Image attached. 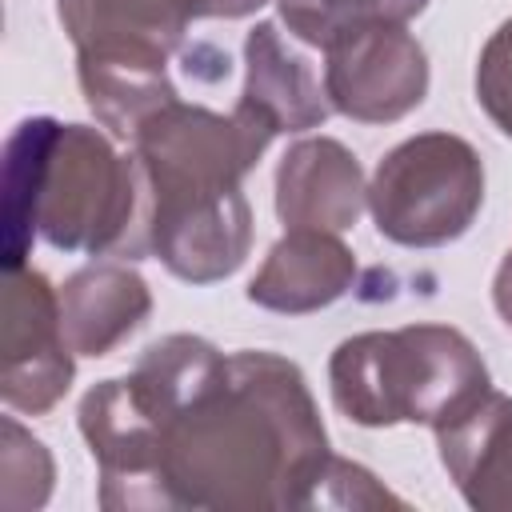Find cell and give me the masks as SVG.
<instances>
[{"label": "cell", "instance_id": "4fadbf2b", "mask_svg": "<svg viewBox=\"0 0 512 512\" xmlns=\"http://www.w3.org/2000/svg\"><path fill=\"white\" fill-rule=\"evenodd\" d=\"M76 80H80L88 112L116 140H132L148 116L180 100L168 76V56H148V52L76 56Z\"/></svg>", "mask_w": 512, "mask_h": 512}, {"label": "cell", "instance_id": "52a82bcc", "mask_svg": "<svg viewBox=\"0 0 512 512\" xmlns=\"http://www.w3.org/2000/svg\"><path fill=\"white\" fill-rule=\"evenodd\" d=\"M324 56L328 104L356 124H396L428 96V56L404 24L360 28Z\"/></svg>", "mask_w": 512, "mask_h": 512}, {"label": "cell", "instance_id": "8fae6325", "mask_svg": "<svg viewBox=\"0 0 512 512\" xmlns=\"http://www.w3.org/2000/svg\"><path fill=\"white\" fill-rule=\"evenodd\" d=\"M236 108L272 128V136L308 132L332 116L328 92L312 64L284 44L280 24L272 20H260L244 36V88Z\"/></svg>", "mask_w": 512, "mask_h": 512}, {"label": "cell", "instance_id": "2e32d148", "mask_svg": "<svg viewBox=\"0 0 512 512\" xmlns=\"http://www.w3.org/2000/svg\"><path fill=\"white\" fill-rule=\"evenodd\" d=\"M56 464L52 452L16 420H0V504L8 512H32L44 508L52 496Z\"/></svg>", "mask_w": 512, "mask_h": 512}, {"label": "cell", "instance_id": "277c9868", "mask_svg": "<svg viewBox=\"0 0 512 512\" xmlns=\"http://www.w3.org/2000/svg\"><path fill=\"white\" fill-rule=\"evenodd\" d=\"M328 388L340 416L360 428L424 424L436 432L468 412L492 376L460 328L404 324L340 340L328 360Z\"/></svg>", "mask_w": 512, "mask_h": 512}, {"label": "cell", "instance_id": "5bb4252c", "mask_svg": "<svg viewBox=\"0 0 512 512\" xmlns=\"http://www.w3.org/2000/svg\"><path fill=\"white\" fill-rule=\"evenodd\" d=\"M56 16L76 48L92 52H148L172 56L192 24L180 0H56Z\"/></svg>", "mask_w": 512, "mask_h": 512}, {"label": "cell", "instance_id": "5b68a950", "mask_svg": "<svg viewBox=\"0 0 512 512\" xmlns=\"http://www.w3.org/2000/svg\"><path fill=\"white\" fill-rule=\"evenodd\" d=\"M484 208V160L452 132L400 140L368 180V212L384 240L400 248H444L460 240Z\"/></svg>", "mask_w": 512, "mask_h": 512}, {"label": "cell", "instance_id": "ac0fdd59", "mask_svg": "<svg viewBox=\"0 0 512 512\" xmlns=\"http://www.w3.org/2000/svg\"><path fill=\"white\" fill-rule=\"evenodd\" d=\"M312 508H404V500L396 492H388L364 464L332 456L324 464Z\"/></svg>", "mask_w": 512, "mask_h": 512}, {"label": "cell", "instance_id": "9c48e42d", "mask_svg": "<svg viewBox=\"0 0 512 512\" xmlns=\"http://www.w3.org/2000/svg\"><path fill=\"white\" fill-rule=\"evenodd\" d=\"M356 280V256L340 232L324 228H288L264 256L260 272L248 284L256 308L280 316H308L336 304Z\"/></svg>", "mask_w": 512, "mask_h": 512}, {"label": "cell", "instance_id": "6da1fadb", "mask_svg": "<svg viewBox=\"0 0 512 512\" xmlns=\"http://www.w3.org/2000/svg\"><path fill=\"white\" fill-rule=\"evenodd\" d=\"M328 460V432L304 372L276 352L244 348L160 420L156 508H312Z\"/></svg>", "mask_w": 512, "mask_h": 512}, {"label": "cell", "instance_id": "d6986e66", "mask_svg": "<svg viewBox=\"0 0 512 512\" xmlns=\"http://www.w3.org/2000/svg\"><path fill=\"white\" fill-rule=\"evenodd\" d=\"M264 4L268 0H180L188 20H244Z\"/></svg>", "mask_w": 512, "mask_h": 512}, {"label": "cell", "instance_id": "ba28073f", "mask_svg": "<svg viewBox=\"0 0 512 512\" xmlns=\"http://www.w3.org/2000/svg\"><path fill=\"white\" fill-rule=\"evenodd\" d=\"M368 208V180L340 140L304 136L276 164V216L284 228L348 232Z\"/></svg>", "mask_w": 512, "mask_h": 512}, {"label": "cell", "instance_id": "ffe728a7", "mask_svg": "<svg viewBox=\"0 0 512 512\" xmlns=\"http://www.w3.org/2000/svg\"><path fill=\"white\" fill-rule=\"evenodd\" d=\"M492 304H496V316L504 320V328L512 332V248L504 252L500 268H496V280H492Z\"/></svg>", "mask_w": 512, "mask_h": 512}, {"label": "cell", "instance_id": "9a60e30c", "mask_svg": "<svg viewBox=\"0 0 512 512\" xmlns=\"http://www.w3.org/2000/svg\"><path fill=\"white\" fill-rule=\"evenodd\" d=\"M284 28L312 48H332L336 40L376 28V24H408L428 8V0H276Z\"/></svg>", "mask_w": 512, "mask_h": 512}, {"label": "cell", "instance_id": "7a4b0ae2", "mask_svg": "<svg viewBox=\"0 0 512 512\" xmlns=\"http://www.w3.org/2000/svg\"><path fill=\"white\" fill-rule=\"evenodd\" d=\"M272 140V128L240 108L224 116L172 100L148 116L128 140L144 188L140 248L176 280H228L252 248V208L240 184Z\"/></svg>", "mask_w": 512, "mask_h": 512}, {"label": "cell", "instance_id": "e0dca14e", "mask_svg": "<svg viewBox=\"0 0 512 512\" xmlns=\"http://www.w3.org/2000/svg\"><path fill=\"white\" fill-rule=\"evenodd\" d=\"M476 104L512 140V16L488 36L476 60Z\"/></svg>", "mask_w": 512, "mask_h": 512}, {"label": "cell", "instance_id": "3957f363", "mask_svg": "<svg viewBox=\"0 0 512 512\" xmlns=\"http://www.w3.org/2000/svg\"><path fill=\"white\" fill-rule=\"evenodd\" d=\"M144 188L132 156L92 124L20 120L4 148V268H24L44 236L56 252L144 256Z\"/></svg>", "mask_w": 512, "mask_h": 512}, {"label": "cell", "instance_id": "8992f818", "mask_svg": "<svg viewBox=\"0 0 512 512\" xmlns=\"http://www.w3.org/2000/svg\"><path fill=\"white\" fill-rule=\"evenodd\" d=\"M76 376V352L60 324V288L36 268H12L4 292L0 400L8 412H52Z\"/></svg>", "mask_w": 512, "mask_h": 512}, {"label": "cell", "instance_id": "7c38bea8", "mask_svg": "<svg viewBox=\"0 0 512 512\" xmlns=\"http://www.w3.org/2000/svg\"><path fill=\"white\" fill-rule=\"evenodd\" d=\"M152 312L144 276L128 264H88L60 288V324L76 356H108L120 348Z\"/></svg>", "mask_w": 512, "mask_h": 512}, {"label": "cell", "instance_id": "30bf717a", "mask_svg": "<svg viewBox=\"0 0 512 512\" xmlns=\"http://www.w3.org/2000/svg\"><path fill=\"white\" fill-rule=\"evenodd\" d=\"M448 480L476 512H512V396L488 388L468 412L436 428Z\"/></svg>", "mask_w": 512, "mask_h": 512}]
</instances>
